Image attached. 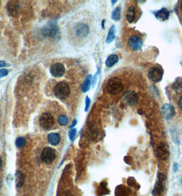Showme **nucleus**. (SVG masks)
Segmentation results:
<instances>
[{
    "instance_id": "20",
    "label": "nucleus",
    "mask_w": 182,
    "mask_h": 196,
    "mask_svg": "<svg viewBox=\"0 0 182 196\" xmlns=\"http://www.w3.org/2000/svg\"><path fill=\"white\" fill-rule=\"evenodd\" d=\"M92 77L91 74H89V75H88V76L86 78V79L84 80V83H83L82 88V90L83 92H86L90 90L91 85V83H92Z\"/></svg>"
},
{
    "instance_id": "5",
    "label": "nucleus",
    "mask_w": 182,
    "mask_h": 196,
    "mask_svg": "<svg viewBox=\"0 0 182 196\" xmlns=\"http://www.w3.org/2000/svg\"><path fill=\"white\" fill-rule=\"evenodd\" d=\"M39 123L43 129L48 130L54 126L55 121L51 114L49 113H43L40 117Z\"/></svg>"
},
{
    "instance_id": "33",
    "label": "nucleus",
    "mask_w": 182,
    "mask_h": 196,
    "mask_svg": "<svg viewBox=\"0 0 182 196\" xmlns=\"http://www.w3.org/2000/svg\"><path fill=\"white\" fill-rule=\"evenodd\" d=\"M76 123H77V120H75L73 121V124H72V126H71V127H74L75 125H76Z\"/></svg>"
},
{
    "instance_id": "16",
    "label": "nucleus",
    "mask_w": 182,
    "mask_h": 196,
    "mask_svg": "<svg viewBox=\"0 0 182 196\" xmlns=\"http://www.w3.org/2000/svg\"><path fill=\"white\" fill-rule=\"evenodd\" d=\"M15 182L17 188H21L25 183V176L21 171H17L15 174Z\"/></svg>"
},
{
    "instance_id": "11",
    "label": "nucleus",
    "mask_w": 182,
    "mask_h": 196,
    "mask_svg": "<svg viewBox=\"0 0 182 196\" xmlns=\"http://www.w3.org/2000/svg\"><path fill=\"white\" fill-rule=\"evenodd\" d=\"M50 73L51 75L58 78L63 76L65 73V68L62 63H56L52 65L50 68Z\"/></svg>"
},
{
    "instance_id": "9",
    "label": "nucleus",
    "mask_w": 182,
    "mask_h": 196,
    "mask_svg": "<svg viewBox=\"0 0 182 196\" xmlns=\"http://www.w3.org/2000/svg\"><path fill=\"white\" fill-rule=\"evenodd\" d=\"M149 79L155 83H158L162 79L163 70L158 67H153L148 73Z\"/></svg>"
},
{
    "instance_id": "32",
    "label": "nucleus",
    "mask_w": 182,
    "mask_h": 196,
    "mask_svg": "<svg viewBox=\"0 0 182 196\" xmlns=\"http://www.w3.org/2000/svg\"><path fill=\"white\" fill-rule=\"evenodd\" d=\"M173 168H174V171H177V163L174 164V167H173Z\"/></svg>"
},
{
    "instance_id": "19",
    "label": "nucleus",
    "mask_w": 182,
    "mask_h": 196,
    "mask_svg": "<svg viewBox=\"0 0 182 196\" xmlns=\"http://www.w3.org/2000/svg\"><path fill=\"white\" fill-rule=\"evenodd\" d=\"M119 58L117 54H111L110 56L108 57V59L106 61V65L109 68H111L114 66L117 63H118Z\"/></svg>"
},
{
    "instance_id": "1",
    "label": "nucleus",
    "mask_w": 182,
    "mask_h": 196,
    "mask_svg": "<svg viewBox=\"0 0 182 196\" xmlns=\"http://www.w3.org/2000/svg\"><path fill=\"white\" fill-rule=\"evenodd\" d=\"M90 31V27L86 23L83 22H73L69 26V37L71 39V42L78 44L84 42V40L87 38Z\"/></svg>"
},
{
    "instance_id": "25",
    "label": "nucleus",
    "mask_w": 182,
    "mask_h": 196,
    "mask_svg": "<svg viewBox=\"0 0 182 196\" xmlns=\"http://www.w3.org/2000/svg\"><path fill=\"white\" fill-rule=\"evenodd\" d=\"M15 144L17 147H23L25 145V140L24 138L19 137L16 140Z\"/></svg>"
},
{
    "instance_id": "30",
    "label": "nucleus",
    "mask_w": 182,
    "mask_h": 196,
    "mask_svg": "<svg viewBox=\"0 0 182 196\" xmlns=\"http://www.w3.org/2000/svg\"><path fill=\"white\" fill-rule=\"evenodd\" d=\"M98 74H99V72H97V73H96V74H95V78H94V80H93V85H95V83H96L97 78V76H98Z\"/></svg>"
},
{
    "instance_id": "34",
    "label": "nucleus",
    "mask_w": 182,
    "mask_h": 196,
    "mask_svg": "<svg viewBox=\"0 0 182 196\" xmlns=\"http://www.w3.org/2000/svg\"><path fill=\"white\" fill-rule=\"evenodd\" d=\"M2 160L1 157H0V170L2 169Z\"/></svg>"
},
{
    "instance_id": "8",
    "label": "nucleus",
    "mask_w": 182,
    "mask_h": 196,
    "mask_svg": "<svg viewBox=\"0 0 182 196\" xmlns=\"http://www.w3.org/2000/svg\"><path fill=\"white\" fill-rule=\"evenodd\" d=\"M161 112L164 119L167 120L172 119L175 115V110L174 107L169 103H165L161 108Z\"/></svg>"
},
{
    "instance_id": "24",
    "label": "nucleus",
    "mask_w": 182,
    "mask_h": 196,
    "mask_svg": "<svg viewBox=\"0 0 182 196\" xmlns=\"http://www.w3.org/2000/svg\"><path fill=\"white\" fill-rule=\"evenodd\" d=\"M58 123L60 125L62 126L66 125L69 123L68 118L66 117L65 115H61V116H60L58 119Z\"/></svg>"
},
{
    "instance_id": "18",
    "label": "nucleus",
    "mask_w": 182,
    "mask_h": 196,
    "mask_svg": "<svg viewBox=\"0 0 182 196\" xmlns=\"http://www.w3.org/2000/svg\"><path fill=\"white\" fill-rule=\"evenodd\" d=\"M47 140L51 145H58L60 141V136L57 133H51L48 135Z\"/></svg>"
},
{
    "instance_id": "26",
    "label": "nucleus",
    "mask_w": 182,
    "mask_h": 196,
    "mask_svg": "<svg viewBox=\"0 0 182 196\" xmlns=\"http://www.w3.org/2000/svg\"><path fill=\"white\" fill-rule=\"evenodd\" d=\"M76 132H77L76 129H73L69 131V138H70V140L71 141H74L75 139H76Z\"/></svg>"
},
{
    "instance_id": "35",
    "label": "nucleus",
    "mask_w": 182,
    "mask_h": 196,
    "mask_svg": "<svg viewBox=\"0 0 182 196\" xmlns=\"http://www.w3.org/2000/svg\"><path fill=\"white\" fill-rule=\"evenodd\" d=\"M117 1H111V2L112 3V4H114V3H117Z\"/></svg>"
},
{
    "instance_id": "6",
    "label": "nucleus",
    "mask_w": 182,
    "mask_h": 196,
    "mask_svg": "<svg viewBox=\"0 0 182 196\" xmlns=\"http://www.w3.org/2000/svg\"><path fill=\"white\" fill-rule=\"evenodd\" d=\"M166 180V176L162 173H159L157 177V180L155 184L154 191L156 195H160L162 194L164 189H165V182Z\"/></svg>"
},
{
    "instance_id": "37",
    "label": "nucleus",
    "mask_w": 182,
    "mask_h": 196,
    "mask_svg": "<svg viewBox=\"0 0 182 196\" xmlns=\"http://www.w3.org/2000/svg\"><path fill=\"white\" fill-rule=\"evenodd\" d=\"M181 184H182V178H181Z\"/></svg>"
},
{
    "instance_id": "36",
    "label": "nucleus",
    "mask_w": 182,
    "mask_h": 196,
    "mask_svg": "<svg viewBox=\"0 0 182 196\" xmlns=\"http://www.w3.org/2000/svg\"><path fill=\"white\" fill-rule=\"evenodd\" d=\"M180 8H181V10L182 11V1L181 2V6H180Z\"/></svg>"
},
{
    "instance_id": "14",
    "label": "nucleus",
    "mask_w": 182,
    "mask_h": 196,
    "mask_svg": "<svg viewBox=\"0 0 182 196\" xmlns=\"http://www.w3.org/2000/svg\"><path fill=\"white\" fill-rule=\"evenodd\" d=\"M20 6L18 2L11 1L8 4V10L10 15L16 17L19 14Z\"/></svg>"
},
{
    "instance_id": "27",
    "label": "nucleus",
    "mask_w": 182,
    "mask_h": 196,
    "mask_svg": "<svg viewBox=\"0 0 182 196\" xmlns=\"http://www.w3.org/2000/svg\"><path fill=\"white\" fill-rule=\"evenodd\" d=\"M91 105V99H89L88 96H86V107H85V111L87 112L88 109Z\"/></svg>"
},
{
    "instance_id": "15",
    "label": "nucleus",
    "mask_w": 182,
    "mask_h": 196,
    "mask_svg": "<svg viewBox=\"0 0 182 196\" xmlns=\"http://www.w3.org/2000/svg\"><path fill=\"white\" fill-rule=\"evenodd\" d=\"M58 31V28L56 25H49L44 28L43 33L47 37H54L56 35Z\"/></svg>"
},
{
    "instance_id": "13",
    "label": "nucleus",
    "mask_w": 182,
    "mask_h": 196,
    "mask_svg": "<svg viewBox=\"0 0 182 196\" xmlns=\"http://www.w3.org/2000/svg\"><path fill=\"white\" fill-rule=\"evenodd\" d=\"M154 15L158 20H160V21H162V22H164V21H166V20H167L169 18L170 12L167 8H163L160 10L155 11Z\"/></svg>"
},
{
    "instance_id": "2",
    "label": "nucleus",
    "mask_w": 182,
    "mask_h": 196,
    "mask_svg": "<svg viewBox=\"0 0 182 196\" xmlns=\"http://www.w3.org/2000/svg\"><path fill=\"white\" fill-rule=\"evenodd\" d=\"M106 89L110 94L116 95L123 90V85L121 80L117 77H112L107 83Z\"/></svg>"
},
{
    "instance_id": "21",
    "label": "nucleus",
    "mask_w": 182,
    "mask_h": 196,
    "mask_svg": "<svg viewBox=\"0 0 182 196\" xmlns=\"http://www.w3.org/2000/svg\"><path fill=\"white\" fill-rule=\"evenodd\" d=\"M115 33H116V28H115V25H112V27L110 28L108 36H107V39H106V42L108 43H111L114 41V39L115 38Z\"/></svg>"
},
{
    "instance_id": "23",
    "label": "nucleus",
    "mask_w": 182,
    "mask_h": 196,
    "mask_svg": "<svg viewBox=\"0 0 182 196\" xmlns=\"http://www.w3.org/2000/svg\"><path fill=\"white\" fill-rule=\"evenodd\" d=\"M121 18V9L120 6L115 8L114 10L112 13V19L114 21H118Z\"/></svg>"
},
{
    "instance_id": "4",
    "label": "nucleus",
    "mask_w": 182,
    "mask_h": 196,
    "mask_svg": "<svg viewBox=\"0 0 182 196\" xmlns=\"http://www.w3.org/2000/svg\"><path fill=\"white\" fill-rule=\"evenodd\" d=\"M40 157H41V159L43 163L49 165V164L53 163V161L56 158V151L53 148L50 147H45L43 149Z\"/></svg>"
},
{
    "instance_id": "10",
    "label": "nucleus",
    "mask_w": 182,
    "mask_h": 196,
    "mask_svg": "<svg viewBox=\"0 0 182 196\" xmlns=\"http://www.w3.org/2000/svg\"><path fill=\"white\" fill-rule=\"evenodd\" d=\"M123 99L130 106H134L137 104L138 97L137 94L134 91H127L123 94Z\"/></svg>"
},
{
    "instance_id": "7",
    "label": "nucleus",
    "mask_w": 182,
    "mask_h": 196,
    "mask_svg": "<svg viewBox=\"0 0 182 196\" xmlns=\"http://www.w3.org/2000/svg\"><path fill=\"white\" fill-rule=\"evenodd\" d=\"M128 46L133 51L139 50L143 45V39L138 35H132L128 39Z\"/></svg>"
},
{
    "instance_id": "29",
    "label": "nucleus",
    "mask_w": 182,
    "mask_h": 196,
    "mask_svg": "<svg viewBox=\"0 0 182 196\" xmlns=\"http://www.w3.org/2000/svg\"><path fill=\"white\" fill-rule=\"evenodd\" d=\"M178 105H179V108H180L181 109V110H182V96L180 97V100H179Z\"/></svg>"
},
{
    "instance_id": "31",
    "label": "nucleus",
    "mask_w": 182,
    "mask_h": 196,
    "mask_svg": "<svg viewBox=\"0 0 182 196\" xmlns=\"http://www.w3.org/2000/svg\"><path fill=\"white\" fill-rule=\"evenodd\" d=\"M5 65H6V63L4 61H0V68L4 67V66Z\"/></svg>"
},
{
    "instance_id": "3",
    "label": "nucleus",
    "mask_w": 182,
    "mask_h": 196,
    "mask_svg": "<svg viewBox=\"0 0 182 196\" xmlns=\"http://www.w3.org/2000/svg\"><path fill=\"white\" fill-rule=\"evenodd\" d=\"M70 92L71 90L69 85L65 82H60L54 88L55 96L60 100L67 99L70 94Z\"/></svg>"
},
{
    "instance_id": "17",
    "label": "nucleus",
    "mask_w": 182,
    "mask_h": 196,
    "mask_svg": "<svg viewBox=\"0 0 182 196\" xmlns=\"http://www.w3.org/2000/svg\"><path fill=\"white\" fill-rule=\"evenodd\" d=\"M126 19L129 24H132L134 22L136 19V8L134 6H130L126 13Z\"/></svg>"
},
{
    "instance_id": "22",
    "label": "nucleus",
    "mask_w": 182,
    "mask_h": 196,
    "mask_svg": "<svg viewBox=\"0 0 182 196\" xmlns=\"http://www.w3.org/2000/svg\"><path fill=\"white\" fill-rule=\"evenodd\" d=\"M173 88L175 92L178 94L182 93V79H178L175 80V82L173 83Z\"/></svg>"
},
{
    "instance_id": "12",
    "label": "nucleus",
    "mask_w": 182,
    "mask_h": 196,
    "mask_svg": "<svg viewBox=\"0 0 182 196\" xmlns=\"http://www.w3.org/2000/svg\"><path fill=\"white\" fill-rule=\"evenodd\" d=\"M158 157L162 160H166L169 157V149L167 144L161 143L157 149Z\"/></svg>"
},
{
    "instance_id": "28",
    "label": "nucleus",
    "mask_w": 182,
    "mask_h": 196,
    "mask_svg": "<svg viewBox=\"0 0 182 196\" xmlns=\"http://www.w3.org/2000/svg\"><path fill=\"white\" fill-rule=\"evenodd\" d=\"M8 71L7 70H6V69H1V70H0V78L8 75Z\"/></svg>"
}]
</instances>
